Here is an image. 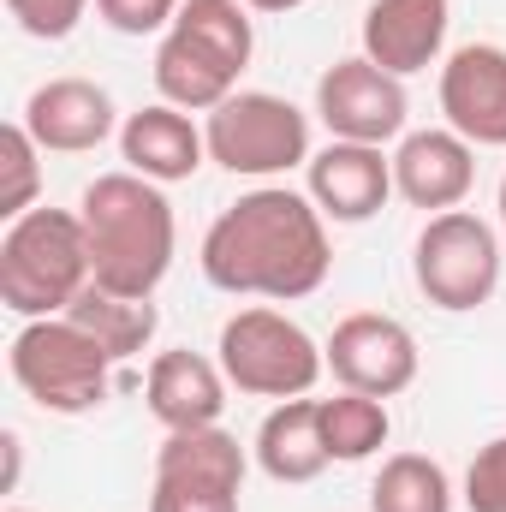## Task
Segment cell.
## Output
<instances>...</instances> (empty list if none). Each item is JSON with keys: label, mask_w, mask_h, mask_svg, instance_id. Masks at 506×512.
<instances>
[{"label": "cell", "mask_w": 506, "mask_h": 512, "mask_svg": "<svg viewBox=\"0 0 506 512\" xmlns=\"http://www.w3.org/2000/svg\"><path fill=\"white\" fill-rule=\"evenodd\" d=\"M328 262H334L328 215L286 185H262L239 197L203 239L209 286L233 298H274V304L310 298L328 280Z\"/></svg>", "instance_id": "cell-1"}, {"label": "cell", "mask_w": 506, "mask_h": 512, "mask_svg": "<svg viewBox=\"0 0 506 512\" xmlns=\"http://www.w3.org/2000/svg\"><path fill=\"white\" fill-rule=\"evenodd\" d=\"M84 245H90V280L120 298H155V286L173 268V203L143 173H102L78 197Z\"/></svg>", "instance_id": "cell-2"}, {"label": "cell", "mask_w": 506, "mask_h": 512, "mask_svg": "<svg viewBox=\"0 0 506 512\" xmlns=\"http://www.w3.org/2000/svg\"><path fill=\"white\" fill-rule=\"evenodd\" d=\"M90 286V245L78 209H30L0 239V304L24 322L66 316Z\"/></svg>", "instance_id": "cell-3"}, {"label": "cell", "mask_w": 506, "mask_h": 512, "mask_svg": "<svg viewBox=\"0 0 506 512\" xmlns=\"http://www.w3.org/2000/svg\"><path fill=\"white\" fill-rule=\"evenodd\" d=\"M6 364H12V382L24 387L42 411H54V417L96 411L108 399V370H114V358L102 352V340L84 334L72 316H36V322H24L18 340H12V352H6Z\"/></svg>", "instance_id": "cell-4"}, {"label": "cell", "mask_w": 506, "mask_h": 512, "mask_svg": "<svg viewBox=\"0 0 506 512\" xmlns=\"http://www.w3.org/2000/svg\"><path fill=\"white\" fill-rule=\"evenodd\" d=\"M221 370L251 399H304L322 382L328 352L292 316L256 304V310L227 316V328H221Z\"/></svg>", "instance_id": "cell-5"}, {"label": "cell", "mask_w": 506, "mask_h": 512, "mask_svg": "<svg viewBox=\"0 0 506 512\" xmlns=\"http://www.w3.org/2000/svg\"><path fill=\"white\" fill-rule=\"evenodd\" d=\"M209 161H221L239 179H274L298 161H310V120L268 90H233L209 114Z\"/></svg>", "instance_id": "cell-6"}, {"label": "cell", "mask_w": 506, "mask_h": 512, "mask_svg": "<svg viewBox=\"0 0 506 512\" xmlns=\"http://www.w3.org/2000/svg\"><path fill=\"white\" fill-rule=\"evenodd\" d=\"M411 274H417V292L435 310H477L501 286V239L471 209L429 215V227L417 233Z\"/></svg>", "instance_id": "cell-7"}, {"label": "cell", "mask_w": 506, "mask_h": 512, "mask_svg": "<svg viewBox=\"0 0 506 512\" xmlns=\"http://www.w3.org/2000/svg\"><path fill=\"white\" fill-rule=\"evenodd\" d=\"M316 114L340 143H376L381 149L405 131V84L364 54L334 60L316 78Z\"/></svg>", "instance_id": "cell-8"}, {"label": "cell", "mask_w": 506, "mask_h": 512, "mask_svg": "<svg viewBox=\"0 0 506 512\" xmlns=\"http://www.w3.org/2000/svg\"><path fill=\"white\" fill-rule=\"evenodd\" d=\"M328 370L346 393H370V399H393L417 382V340L405 322L381 316V310H358L328 334Z\"/></svg>", "instance_id": "cell-9"}, {"label": "cell", "mask_w": 506, "mask_h": 512, "mask_svg": "<svg viewBox=\"0 0 506 512\" xmlns=\"http://www.w3.org/2000/svg\"><path fill=\"white\" fill-rule=\"evenodd\" d=\"M477 185V143H465L453 126H429V131H405L393 149V191L411 209H459Z\"/></svg>", "instance_id": "cell-10"}, {"label": "cell", "mask_w": 506, "mask_h": 512, "mask_svg": "<svg viewBox=\"0 0 506 512\" xmlns=\"http://www.w3.org/2000/svg\"><path fill=\"white\" fill-rule=\"evenodd\" d=\"M441 114L465 143L506 149V48L465 42L441 66Z\"/></svg>", "instance_id": "cell-11"}, {"label": "cell", "mask_w": 506, "mask_h": 512, "mask_svg": "<svg viewBox=\"0 0 506 512\" xmlns=\"http://www.w3.org/2000/svg\"><path fill=\"white\" fill-rule=\"evenodd\" d=\"M304 167H310V203L340 227H358V221L381 215V203L393 197V155H381L376 143H340L334 137Z\"/></svg>", "instance_id": "cell-12"}, {"label": "cell", "mask_w": 506, "mask_h": 512, "mask_svg": "<svg viewBox=\"0 0 506 512\" xmlns=\"http://www.w3.org/2000/svg\"><path fill=\"white\" fill-rule=\"evenodd\" d=\"M24 131L42 143V155H90L114 137V96L90 78H48L24 102Z\"/></svg>", "instance_id": "cell-13"}, {"label": "cell", "mask_w": 506, "mask_h": 512, "mask_svg": "<svg viewBox=\"0 0 506 512\" xmlns=\"http://www.w3.org/2000/svg\"><path fill=\"white\" fill-rule=\"evenodd\" d=\"M447 0H370L364 12V60H376L381 72L411 78L423 66H435L441 42H447Z\"/></svg>", "instance_id": "cell-14"}, {"label": "cell", "mask_w": 506, "mask_h": 512, "mask_svg": "<svg viewBox=\"0 0 506 512\" xmlns=\"http://www.w3.org/2000/svg\"><path fill=\"white\" fill-rule=\"evenodd\" d=\"M227 387H233L227 370L209 364L203 352H161L149 364L143 399H149V417L161 429H209V423H221Z\"/></svg>", "instance_id": "cell-15"}, {"label": "cell", "mask_w": 506, "mask_h": 512, "mask_svg": "<svg viewBox=\"0 0 506 512\" xmlns=\"http://www.w3.org/2000/svg\"><path fill=\"white\" fill-rule=\"evenodd\" d=\"M120 155H126L131 173H143L155 185H179V179H191L203 167L209 137L185 120V108L155 102V108H137L120 126Z\"/></svg>", "instance_id": "cell-16"}, {"label": "cell", "mask_w": 506, "mask_h": 512, "mask_svg": "<svg viewBox=\"0 0 506 512\" xmlns=\"http://www.w3.org/2000/svg\"><path fill=\"white\" fill-rule=\"evenodd\" d=\"M256 465L274 483H316L334 465L322 441V399H280L256 429Z\"/></svg>", "instance_id": "cell-17"}, {"label": "cell", "mask_w": 506, "mask_h": 512, "mask_svg": "<svg viewBox=\"0 0 506 512\" xmlns=\"http://www.w3.org/2000/svg\"><path fill=\"white\" fill-rule=\"evenodd\" d=\"M155 477L161 483H191V489L239 495L245 489V447L221 423H209V429H167V441L155 453Z\"/></svg>", "instance_id": "cell-18"}, {"label": "cell", "mask_w": 506, "mask_h": 512, "mask_svg": "<svg viewBox=\"0 0 506 512\" xmlns=\"http://www.w3.org/2000/svg\"><path fill=\"white\" fill-rule=\"evenodd\" d=\"M155 90L167 108H185V114H215L233 90H239V72L221 66L209 48H197L191 36L167 30L161 48H155Z\"/></svg>", "instance_id": "cell-19"}, {"label": "cell", "mask_w": 506, "mask_h": 512, "mask_svg": "<svg viewBox=\"0 0 506 512\" xmlns=\"http://www.w3.org/2000/svg\"><path fill=\"white\" fill-rule=\"evenodd\" d=\"M84 334H96L102 340V352L114 358V364H126V358H137L149 340H155V304L149 298H120V292H108V286H84L78 298H72V310H66Z\"/></svg>", "instance_id": "cell-20"}, {"label": "cell", "mask_w": 506, "mask_h": 512, "mask_svg": "<svg viewBox=\"0 0 506 512\" xmlns=\"http://www.w3.org/2000/svg\"><path fill=\"white\" fill-rule=\"evenodd\" d=\"M370 512H453V483L429 453H393L370 483Z\"/></svg>", "instance_id": "cell-21"}, {"label": "cell", "mask_w": 506, "mask_h": 512, "mask_svg": "<svg viewBox=\"0 0 506 512\" xmlns=\"http://www.w3.org/2000/svg\"><path fill=\"white\" fill-rule=\"evenodd\" d=\"M179 36H191L197 48H209L221 66L245 72L251 66V48H256V30H251V6L245 0H185L179 18H173Z\"/></svg>", "instance_id": "cell-22"}, {"label": "cell", "mask_w": 506, "mask_h": 512, "mask_svg": "<svg viewBox=\"0 0 506 512\" xmlns=\"http://www.w3.org/2000/svg\"><path fill=\"white\" fill-rule=\"evenodd\" d=\"M387 405L370 399V393H334V399H322V441H328V459H340V465H358V459H370L387 447Z\"/></svg>", "instance_id": "cell-23"}, {"label": "cell", "mask_w": 506, "mask_h": 512, "mask_svg": "<svg viewBox=\"0 0 506 512\" xmlns=\"http://www.w3.org/2000/svg\"><path fill=\"white\" fill-rule=\"evenodd\" d=\"M36 155H42V143L24 131V120H12V126L0 131V167H6V185H0V215H6V221H18V215H30V209H36V185H42Z\"/></svg>", "instance_id": "cell-24"}, {"label": "cell", "mask_w": 506, "mask_h": 512, "mask_svg": "<svg viewBox=\"0 0 506 512\" xmlns=\"http://www.w3.org/2000/svg\"><path fill=\"white\" fill-rule=\"evenodd\" d=\"M6 12H12V24H18L24 36H36V42H66V36L84 24L90 0H6Z\"/></svg>", "instance_id": "cell-25"}, {"label": "cell", "mask_w": 506, "mask_h": 512, "mask_svg": "<svg viewBox=\"0 0 506 512\" xmlns=\"http://www.w3.org/2000/svg\"><path fill=\"white\" fill-rule=\"evenodd\" d=\"M465 507L506 512V435H495L489 447H477V459L465 471Z\"/></svg>", "instance_id": "cell-26"}, {"label": "cell", "mask_w": 506, "mask_h": 512, "mask_svg": "<svg viewBox=\"0 0 506 512\" xmlns=\"http://www.w3.org/2000/svg\"><path fill=\"white\" fill-rule=\"evenodd\" d=\"M185 0H96L102 24L120 30V36H155V30H173Z\"/></svg>", "instance_id": "cell-27"}, {"label": "cell", "mask_w": 506, "mask_h": 512, "mask_svg": "<svg viewBox=\"0 0 506 512\" xmlns=\"http://www.w3.org/2000/svg\"><path fill=\"white\" fill-rule=\"evenodd\" d=\"M149 512H239V495H227V489H191V483H161L155 477Z\"/></svg>", "instance_id": "cell-28"}, {"label": "cell", "mask_w": 506, "mask_h": 512, "mask_svg": "<svg viewBox=\"0 0 506 512\" xmlns=\"http://www.w3.org/2000/svg\"><path fill=\"white\" fill-rule=\"evenodd\" d=\"M245 6H256V12H292V6H304V0H245Z\"/></svg>", "instance_id": "cell-29"}, {"label": "cell", "mask_w": 506, "mask_h": 512, "mask_svg": "<svg viewBox=\"0 0 506 512\" xmlns=\"http://www.w3.org/2000/svg\"><path fill=\"white\" fill-rule=\"evenodd\" d=\"M501 221H506V173H501Z\"/></svg>", "instance_id": "cell-30"}, {"label": "cell", "mask_w": 506, "mask_h": 512, "mask_svg": "<svg viewBox=\"0 0 506 512\" xmlns=\"http://www.w3.org/2000/svg\"><path fill=\"white\" fill-rule=\"evenodd\" d=\"M6 512H24V507H6Z\"/></svg>", "instance_id": "cell-31"}]
</instances>
